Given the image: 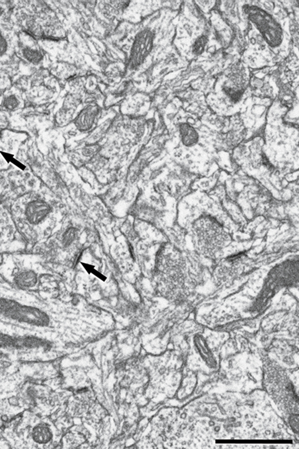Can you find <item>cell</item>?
Returning <instances> with one entry per match:
<instances>
[{"label": "cell", "mask_w": 299, "mask_h": 449, "mask_svg": "<svg viewBox=\"0 0 299 449\" xmlns=\"http://www.w3.org/2000/svg\"><path fill=\"white\" fill-rule=\"evenodd\" d=\"M194 235L198 251L207 258H217L228 245L230 238L222 226L214 218L206 216L194 225Z\"/></svg>", "instance_id": "1"}, {"label": "cell", "mask_w": 299, "mask_h": 449, "mask_svg": "<svg viewBox=\"0 0 299 449\" xmlns=\"http://www.w3.org/2000/svg\"><path fill=\"white\" fill-rule=\"evenodd\" d=\"M99 106L95 104L86 106L75 119V125L78 130L88 131L93 127L99 114Z\"/></svg>", "instance_id": "2"}, {"label": "cell", "mask_w": 299, "mask_h": 449, "mask_svg": "<svg viewBox=\"0 0 299 449\" xmlns=\"http://www.w3.org/2000/svg\"><path fill=\"white\" fill-rule=\"evenodd\" d=\"M51 211V206L48 203L36 200L28 204L26 208V216L29 222L36 225L44 220Z\"/></svg>", "instance_id": "3"}, {"label": "cell", "mask_w": 299, "mask_h": 449, "mask_svg": "<svg viewBox=\"0 0 299 449\" xmlns=\"http://www.w3.org/2000/svg\"><path fill=\"white\" fill-rule=\"evenodd\" d=\"M13 317L29 324L39 325L46 323V318L43 317L42 314L32 309H22V311L19 312V314L15 313Z\"/></svg>", "instance_id": "4"}, {"label": "cell", "mask_w": 299, "mask_h": 449, "mask_svg": "<svg viewBox=\"0 0 299 449\" xmlns=\"http://www.w3.org/2000/svg\"><path fill=\"white\" fill-rule=\"evenodd\" d=\"M20 52L23 59L30 64L38 65L44 60V54L41 50L32 46H23Z\"/></svg>", "instance_id": "5"}, {"label": "cell", "mask_w": 299, "mask_h": 449, "mask_svg": "<svg viewBox=\"0 0 299 449\" xmlns=\"http://www.w3.org/2000/svg\"><path fill=\"white\" fill-rule=\"evenodd\" d=\"M24 26L29 34L35 37L41 38L44 36L43 24L38 19L33 16H26L24 19Z\"/></svg>", "instance_id": "6"}, {"label": "cell", "mask_w": 299, "mask_h": 449, "mask_svg": "<svg viewBox=\"0 0 299 449\" xmlns=\"http://www.w3.org/2000/svg\"><path fill=\"white\" fill-rule=\"evenodd\" d=\"M180 133L182 142L187 146H192L197 144L198 141V135L195 129L188 124H182L180 126Z\"/></svg>", "instance_id": "7"}, {"label": "cell", "mask_w": 299, "mask_h": 449, "mask_svg": "<svg viewBox=\"0 0 299 449\" xmlns=\"http://www.w3.org/2000/svg\"><path fill=\"white\" fill-rule=\"evenodd\" d=\"M38 278L32 271H25L19 273L16 278V284L20 287L31 288L37 282Z\"/></svg>", "instance_id": "8"}, {"label": "cell", "mask_w": 299, "mask_h": 449, "mask_svg": "<svg viewBox=\"0 0 299 449\" xmlns=\"http://www.w3.org/2000/svg\"><path fill=\"white\" fill-rule=\"evenodd\" d=\"M33 438L39 444H45L51 440V435L48 428L44 425H38L33 431Z\"/></svg>", "instance_id": "9"}, {"label": "cell", "mask_w": 299, "mask_h": 449, "mask_svg": "<svg viewBox=\"0 0 299 449\" xmlns=\"http://www.w3.org/2000/svg\"><path fill=\"white\" fill-rule=\"evenodd\" d=\"M21 104L19 99L14 94H10L5 96L3 98L2 106L5 109L8 111H15L19 108Z\"/></svg>", "instance_id": "10"}, {"label": "cell", "mask_w": 299, "mask_h": 449, "mask_svg": "<svg viewBox=\"0 0 299 449\" xmlns=\"http://www.w3.org/2000/svg\"><path fill=\"white\" fill-rule=\"evenodd\" d=\"M99 148L100 147L96 144L85 145L82 149V155L85 157H92V156L97 154V153L99 151Z\"/></svg>", "instance_id": "11"}, {"label": "cell", "mask_w": 299, "mask_h": 449, "mask_svg": "<svg viewBox=\"0 0 299 449\" xmlns=\"http://www.w3.org/2000/svg\"><path fill=\"white\" fill-rule=\"evenodd\" d=\"M8 48V40L3 33L0 31V56H4L7 53Z\"/></svg>", "instance_id": "12"}, {"label": "cell", "mask_w": 299, "mask_h": 449, "mask_svg": "<svg viewBox=\"0 0 299 449\" xmlns=\"http://www.w3.org/2000/svg\"><path fill=\"white\" fill-rule=\"evenodd\" d=\"M3 13H4V9L2 8V6L0 5V17L2 15Z\"/></svg>", "instance_id": "13"}]
</instances>
